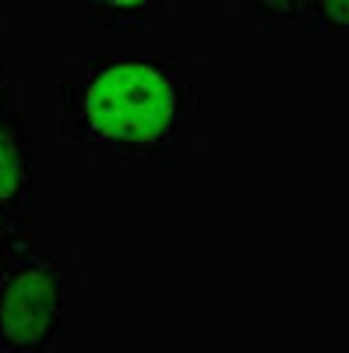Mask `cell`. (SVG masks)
I'll return each mask as SVG.
<instances>
[{"label":"cell","mask_w":349,"mask_h":353,"mask_svg":"<svg viewBox=\"0 0 349 353\" xmlns=\"http://www.w3.org/2000/svg\"><path fill=\"white\" fill-rule=\"evenodd\" d=\"M254 25L261 28H282V32H293L307 21V4L310 0H233Z\"/></svg>","instance_id":"8992f818"},{"label":"cell","mask_w":349,"mask_h":353,"mask_svg":"<svg viewBox=\"0 0 349 353\" xmlns=\"http://www.w3.org/2000/svg\"><path fill=\"white\" fill-rule=\"evenodd\" d=\"M85 14V25L99 36H127L156 25L173 0H61Z\"/></svg>","instance_id":"277c9868"},{"label":"cell","mask_w":349,"mask_h":353,"mask_svg":"<svg viewBox=\"0 0 349 353\" xmlns=\"http://www.w3.org/2000/svg\"><path fill=\"white\" fill-rule=\"evenodd\" d=\"M304 32L317 46H349V0H310Z\"/></svg>","instance_id":"5b68a950"},{"label":"cell","mask_w":349,"mask_h":353,"mask_svg":"<svg viewBox=\"0 0 349 353\" xmlns=\"http://www.w3.org/2000/svg\"><path fill=\"white\" fill-rule=\"evenodd\" d=\"M198 124L201 78L169 43H92L61 74V134L99 166L169 173Z\"/></svg>","instance_id":"6da1fadb"},{"label":"cell","mask_w":349,"mask_h":353,"mask_svg":"<svg viewBox=\"0 0 349 353\" xmlns=\"http://www.w3.org/2000/svg\"><path fill=\"white\" fill-rule=\"evenodd\" d=\"M81 272L46 226L0 237V353H53L67 339Z\"/></svg>","instance_id":"7a4b0ae2"},{"label":"cell","mask_w":349,"mask_h":353,"mask_svg":"<svg viewBox=\"0 0 349 353\" xmlns=\"http://www.w3.org/2000/svg\"><path fill=\"white\" fill-rule=\"evenodd\" d=\"M43 191V128L32 88L11 74L0 50V237L32 226Z\"/></svg>","instance_id":"3957f363"}]
</instances>
